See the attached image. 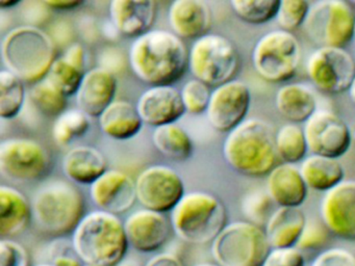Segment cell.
I'll use <instances>...</instances> for the list:
<instances>
[{
  "instance_id": "obj_1",
  "label": "cell",
  "mask_w": 355,
  "mask_h": 266,
  "mask_svg": "<svg viewBox=\"0 0 355 266\" xmlns=\"http://www.w3.org/2000/svg\"><path fill=\"white\" fill-rule=\"evenodd\" d=\"M130 69L142 82L172 85L189 66L186 44L172 31L153 29L134 39L128 53Z\"/></svg>"
},
{
  "instance_id": "obj_2",
  "label": "cell",
  "mask_w": 355,
  "mask_h": 266,
  "mask_svg": "<svg viewBox=\"0 0 355 266\" xmlns=\"http://www.w3.org/2000/svg\"><path fill=\"white\" fill-rule=\"evenodd\" d=\"M222 152L234 172L250 178L267 177L277 166L275 133L261 118H247L227 133Z\"/></svg>"
},
{
  "instance_id": "obj_3",
  "label": "cell",
  "mask_w": 355,
  "mask_h": 266,
  "mask_svg": "<svg viewBox=\"0 0 355 266\" xmlns=\"http://www.w3.org/2000/svg\"><path fill=\"white\" fill-rule=\"evenodd\" d=\"M128 247L124 222L101 209L87 213L72 233V249L86 265L117 266Z\"/></svg>"
},
{
  "instance_id": "obj_4",
  "label": "cell",
  "mask_w": 355,
  "mask_h": 266,
  "mask_svg": "<svg viewBox=\"0 0 355 266\" xmlns=\"http://www.w3.org/2000/svg\"><path fill=\"white\" fill-rule=\"evenodd\" d=\"M31 205L35 227L49 237L72 234L86 215L82 191L63 179H53L41 185L33 195Z\"/></svg>"
},
{
  "instance_id": "obj_5",
  "label": "cell",
  "mask_w": 355,
  "mask_h": 266,
  "mask_svg": "<svg viewBox=\"0 0 355 266\" xmlns=\"http://www.w3.org/2000/svg\"><path fill=\"white\" fill-rule=\"evenodd\" d=\"M57 57L51 35L34 25L12 29L1 42L3 64L26 83L44 79Z\"/></svg>"
},
{
  "instance_id": "obj_6",
  "label": "cell",
  "mask_w": 355,
  "mask_h": 266,
  "mask_svg": "<svg viewBox=\"0 0 355 266\" xmlns=\"http://www.w3.org/2000/svg\"><path fill=\"white\" fill-rule=\"evenodd\" d=\"M170 222L176 236L184 242L207 245L227 226V211L213 193L191 191L173 208Z\"/></svg>"
},
{
  "instance_id": "obj_7",
  "label": "cell",
  "mask_w": 355,
  "mask_h": 266,
  "mask_svg": "<svg viewBox=\"0 0 355 266\" xmlns=\"http://www.w3.org/2000/svg\"><path fill=\"white\" fill-rule=\"evenodd\" d=\"M240 66V54L234 44L218 33L199 37L189 50L190 72L209 87L234 80Z\"/></svg>"
},
{
  "instance_id": "obj_8",
  "label": "cell",
  "mask_w": 355,
  "mask_h": 266,
  "mask_svg": "<svg viewBox=\"0 0 355 266\" xmlns=\"http://www.w3.org/2000/svg\"><path fill=\"white\" fill-rule=\"evenodd\" d=\"M271 251L265 229L248 220L230 222L211 242L220 266H261Z\"/></svg>"
},
{
  "instance_id": "obj_9",
  "label": "cell",
  "mask_w": 355,
  "mask_h": 266,
  "mask_svg": "<svg viewBox=\"0 0 355 266\" xmlns=\"http://www.w3.org/2000/svg\"><path fill=\"white\" fill-rule=\"evenodd\" d=\"M253 69L267 82L282 83L296 76L301 47L296 35L275 29L261 35L251 52Z\"/></svg>"
},
{
  "instance_id": "obj_10",
  "label": "cell",
  "mask_w": 355,
  "mask_h": 266,
  "mask_svg": "<svg viewBox=\"0 0 355 266\" xmlns=\"http://www.w3.org/2000/svg\"><path fill=\"white\" fill-rule=\"evenodd\" d=\"M354 8L344 0H321L311 4L303 28L320 47L345 48L353 41Z\"/></svg>"
},
{
  "instance_id": "obj_11",
  "label": "cell",
  "mask_w": 355,
  "mask_h": 266,
  "mask_svg": "<svg viewBox=\"0 0 355 266\" xmlns=\"http://www.w3.org/2000/svg\"><path fill=\"white\" fill-rule=\"evenodd\" d=\"M51 166V154L34 139H8L0 143V172L9 180L19 183L41 180Z\"/></svg>"
},
{
  "instance_id": "obj_12",
  "label": "cell",
  "mask_w": 355,
  "mask_h": 266,
  "mask_svg": "<svg viewBox=\"0 0 355 266\" xmlns=\"http://www.w3.org/2000/svg\"><path fill=\"white\" fill-rule=\"evenodd\" d=\"M306 74L326 95L348 91L355 78V58L345 48H317L307 58Z\"/></svg>"
},
{
  "instance_id": "obj_13",
  "label": "cell",
  "mask_w": 355,
  "mask_h": 266,
  "mask_svg": "<svg viewBox=\"0 0 355 266\" xmlns=\"http://www.w3.org/2000/svg\"><path fill=\"white\" fill-rule=\"evenodd\" d=\"M137 201L146 209L171 212L182 199L184 183L175 170L164 164L148 166L136 179Z\"/></svg>"
},
{
  "instance_id": "obj_14",
  "label": "cell",
  "mask_w": 355,
  "mask_h": 266,
  "mask_svg": "<svg viewBox=\"0 0 355 266\" xmlns=\"http://www.w3.org/2000/svg\"><path fill=\"white\" fill-rule=\"evenodd\" d=\"M311 154L325 157H343L352 145V131L334 112L318 109L303 126Z\"/></svg>"
},
{
  "instance_id": "obj_15",
  "label": "cell",
  "mask_w": 355,
  "mask_h": 266,
  "mask_svg": "<svg viewBox=\"0 0 355 266\" xmlns=\"http://www.w3.org/2000/svg\"><path fill=\"white\" fill-rule=\"evenodd\" d=\"M251 105V91L241 80L215 87L207 109L209 125L218 132L230 133L247 120Z\"/></svg>"
},
{
  "instance_id": "obj_16",
  "label": "cell",
  "mask_w": 355,
  "mask_h": 266,
  "mask_svg": "<svg viewBox=\"0 0 355 266\" xmlns=\"http://www.w3.org/2000/svg\"><path fill=\"white\" fill-rule=\"evenodd\" d=\"M320 218L334 236L355 240V180H344L325 193Z\"/></svg>"
},
{
  "instance_id": "obj_17",
  "label": "cell",
  "mask_w": 355,
  "mask_h": 266,
  "mask_svg": "<svg viewBox=\"0 0 355 266\" xmlns=\"http://www.w3.org/2000/svg\"><path fill=\"white\" fill-rule=\"evenodd\" d=\"M124 228L130 247L140 253L150 254L167 243L172 227L164 213L142 208L128 216Z\"/></svg>"
},
{
  "instance_id": "obj_18",
  "label": "cell",
  "mask_w": 355,
  "mask_h": 266,
  "mask_svg": "<svg viewBox=\"0 0 355 266\" xmlns=\"http://www.w3.org/2000/svg\"><path fill=\"white\" fill-rule=\"evenodd\" d=\"M90 197L103 211L124 213L136 203V181L121 170H107L90 185Z\"/></svg>"
},
{
  "instance_id": "obj_19",
  "label": "cell",
  "mask_w": 355,
  "mask_h": 266,
  "mask_svg": "<svg viewBox=\"0 0 355 266\" xmlns=\"http://www.w3.org/2000/svg\"><path fill=\"white\" fill-rule=\"evenodd\" d=\"M137 110L144 124L157 127L174 124L184 114L182 94L173 85H155L139 97Z\"/></svg>"
},
{
  "instance_id": "obj_20",
  "label": "cell",
  "mask_w": 355,
  "mask_h": 266,
  "mask_svg": "<svg viewBox=\"0 0 355 266\" xmlns=\"http://www.w3.org/2000/svg\"><path fill=\"white\" fill-rule=\"evenodd\" d=\"M118 83L115 74L97 66L87 71L76 91L78 108L90 118H99L105 108L115 101Z\"/></svg>"
},
{
  "instance_id": "obj_21",
  "label": "cell",
  "mask_w": 355,
  "mask_h": 266,
  "mask_svg": "<svg viewBox=\"0 0 355 266\" xmlns=\"http://www.w3.org/2000/svg\"><path fill=\"white\" fill-rule=\"evenodd\" d=\"M109 12L112 23L120 35L137 39L151 30L157 16V2L155 0H112Z\"/></svg>"
},
{
  "instance_id": "obj_22",
  "label": "cell",
  "mask_w": 355,
  "mask_h": 266,
  "mask_svg": "<svg viewBox=\"0 0 355 266\" xmlns=\"http://www.w3.org/2000/svg\"><path fill=\"white\" fill-rule=\"evenodd\" d=\"M172 33L180 39H199L209 33L213 23L211 8L203 0H175L168 12Z\"/></svg>"
},
{
  "instance_id": "obj_23",
  "label": "cell",
  "mask_w": 355,
  "mask_h": 266,
  "mask_svg": "<svg viewBox=\"0 0 355 266\" xmlns=\"http://www.w3.org/2000/svg\"><path fill=\"white\" fill-rule=\"evenodd\" d=\"M309 187L295 164H277L267 176V193L277 207L300 208Z\"/></svg>"
},
{
  "instance_id": "obj_24",
  "label": "cell",
  "mask_w": 355,
  "mask_h": 266,
  "mask_svg": "<svg viewBox=\"0 0 355 266\" xmlns=\"http://www.w3.org/2000/svg\"><path fill=\"white\" fill-rule=\"evenodd\" d=\"M33 220L32 205L15 187L0 185V236L11 239L21 234Z\"/></svg>"
},
{
  "instance_id": "obj_25",
  "label": "cell",
  "mask_w": 355,
  "mask_h": 266,
  "mask_svg": "<svg viewBox=\"0 0 355 266\" xmlns=\"http://www.w3.org/2000/svg\"><path fill=\"white\" fill-rule=\"evenodd\" d=\"M86 74V51L80 43L68 46L61 56L51 66L49 79L55 87L67 97L76 95Z\"/></svg>"
},
{
  "instance_id": "obj_26",
  "label": "cell",
  "mask_w": 355,
  "mask_h": 266,
  "mask_svg": "<svg viewBox=\"0 0 355 266\" xmlns=\"http://www.w3.org/2000/svg\"><path fill=\"white\" fill-rule=\"evenodd\" d=\"M63 172L71 182L91 185L107 170L103 154L91 145H78L64 156Z\"/></svg>"
},
{
  "instance_id": "obj_27",
  "label": "cell",
  "mask_w": 355,
  "mask_h": 266,
  "mask_svg": "<svg viewBox=\"0 0 355 266\" xmlns=\"http://www.w3.org/2000/svg\"><path fill=\"white\" fill-rule=\"evenodd\" d=\"M307 218L300 208L277 207L265 227L271 249L297 247Z\"/></svg>"
},
{
  "instance_id": "obj_28",
  "label": "cell",
  "mask_w": 355,
  "mask_h": 266,
  "mask_svg": "<svg viewBox=\"0 0 355 266\" xmlns=\"http://www.w3.org/2000/svg\"><path fill=\"white\" fill-rule=\"evenodd\" d=\"M275 106L280 116L293 124H304L318 110L317 98L307 85L288 83L279 87Z\"/></svg>"
},
{
  "instance_id": "obj_29",
  "label": "cell",
  "mask_w": 355,
  "mask_h": 266,
  "mask_svg": "<svg viewBox=\"0 0 355 266\" xmlns=\"http://www.w3.org/2000/svg\"><path fill=\"white\" fill-rule=\"evenodd\" d=\"M98 122L101 130L116 141L132 139L144 124L136 106L125 100L112 102L99 116Z\"/></svg>"
},
{
  "instance_id": "obj_30",
  "label": "cell",
  "mask_w": 355,
  "mask_h": 266,
  "mask_svg": "<svg viewBox=\"0 0 355 266\" xmlns=\"http://www.w3.org/2000/svg\"><path fill=\"white\" fill-rule=\"evenodd\" d=\"M309 189L327 193L344 181L345 168L340 160L325 156H306L299 166Z\"/></svg>"
},
{
  "instance_id": "obj_31",
  "label": "cell",
  "mask_w": 355,
  "mask_h": 266,
  "mask_svg": "<svg viewBox=\"0 0 355 266\" xmlns=\"http://www.w3.org/2000/svg\"><path fill=\"white\" fill-rule=\"evenodd\" d=\"M153 141L157 151L174 161L189 159L194 150V143L189 133L175 123L155 128Z\"/></svg>"
},
{
  "instance_id": "obj_32",
  "label": "cell",
  "mask_w": 355,
  "mask_h": 266,
  "mask_svg": "<svg viewBox=\"0 0 355 266\" xmlns=\"http://www.w3.org/2000/svg\"><path fill=\"white\" fill-rule=\"evenodd\" d=\"M275 147L278 158L284 163L302 162L309 151L303 127L293 123L280 127L275 133Z\"/></svg>"
},
{
  "instance_id": "obj_33",
  "label": "cell",
  "mask_w": 355,
  "mask_h": 266,
  "mask_svg": "<svg viewBox=\"0 0 355 266\" xmlns=\"http://www.w3.org/2000/svg\"><path fill=\"white\" fill-rule=\"evenodd\" d=\"M26 87L17 75L8 69L0 71V116L12 120L21 112L26 101Z\"/></svg>"
},
{
  "instance_id": "obj_34",
  "label": "cell",
  "mask_w": 355,
  "mask_h": 266,
  "mask_svg": "<svg viewBox=\"0 0 355 266\" xmlns=\"http://www.w3.org/2000/svg\"><path fill=\"white\" fill-rule=\"evenodd\" d=\"M90 127V116L80 108L67 109L55 118L53 137L58 145L66 147L84 136Z\"/></svg>"
},
{
  "instance_id": "obj_35",
  "label": "cell",
  "mask_w": 355,
  "mask_h": 266,
  "mask_svg": "<svg viewBox=\"0 0 355 266\" xmlns=\"http://www.w3.org/2000/svg\"><path fill=\"white\" fill-rule=\"evenodd\" d=\"M30 97L35 107L49 118H58L67 110V96L62 93L47 78L33 85Z\"/></svg>"
},
{
  "instance_id": "obj_36",
  "label": "cell",
  "mask_w": 355,
  "mask_h": 266,
  "mask_svg": "<svg viewBox=\"0 0 355 266\" xmlns=\"http://www.w3.org/2000/svg\"><path fill=\"white\" fill-rule=\"evenodd\" d=\"M232 12L248 24L261 25L277 16L280 0H230Z\"/></svg>"
},
{
  "instance_id": "obj_37",
  "label": "cell",
  "mask_w": 355,
  "mask_h": 266,
  "mask_svg": "<svg viewBox=\"0 0 355 266\" xmlns=\"http://www.w3.org/2000/svg\"><path fill=\"white\" fill-rule=\"evenodd\" d=\"M275 203L267 190H253L243 197L241 209L248 222L265 229L272 214L275 211Z\"/></svg>"
},
{
  "instance_id": "obj_38",
  "label": "cell",
  "mask_w": 355,
  "mask_h": 266,
  "mask_svg": "<svg viewBox=\"0 0 355 266\" xmlns=\"http://www.w3.org/2000/svg\"><path fill=\"white\" fill-rule=\"evenodd\" d=\"M311 4L306 0H280L276 21L282 30H296L299 27H303Z\"/></svg>"
},
{
  "instance_id": "obj_39",
  "label": "cell",
  "mask_w": 355,
  "mask_h": 266,
  "mask_svg": "<svg viewBox=\"0 0 355 266\" xmlns=\"http://www.w3.org/2000/svg\"><path fill=\"white\" fill-rule=\"evenodd\" d=\"M180 94L187 112L200 114L207 112L211 95L209 85L198 79H190L184 83Z\"/></svg>"
},
{
  "instance_id": "obj_40",
  "label": "cell",
  "mask_w": 355,
  "mask_h": 266,
  "mask_svg": "<svg viewBox=\"0 0 355 266\" xmlns=\"http://www.w3.org/2000/svg\"><path fill=\"white\" fill-rule=\"evenodd\" d=\"M0 266H32L28 249L12 239H0Z\"/></svg>"
},
{
  "instance_id": "obj_41",
  "label": "cell",
  "mask_w": 355,
  "mask_h": 266,
  "mask_svg": "<svg viewBox=\"0 0 355 266\" xmlns=\"http://www.w3.org/2000/svg\"><path fill=\"white\" fill-rule=\"evenodd\" d=\"M329 237V231L327 230L323 222L307 220L304 231L297 243V247L301 251H315L321 249Z\"/></svg>"
},
{
  "instance_id": "obj_42",
  "label": "cell",
  "mask_w": 355,
  "mask_h": 266,
  "mask_svg": "<svg viewBox=\"0 0 355 266\" xmlns=\"http://www.w3.org/2000/svg\"><path fill=\"white\" fill-rule=\"evenodd\" d=\"M261 266H306V260L297 247L271 249Z\"/></svg>"
},
{
  "instance_id": "obj_43",
  "label": "cell",
  "mask_w": 355,
  "mask_h": 266,
  "mask_svg": "<svg viewBox=\"0 0 355 266\" xmlns=\"http://www.w3.org/2000/svg\"><path fill=\"white\" fill-rule=\"evenodd\" d=\"M311 266H355V256L344 247H330L318 254Z\"/></svg>"
},
{
  "instance_id": "obj_44",
  "label": "cell",
  "mask_w": 355,
  "mask_h": 266,
  "mask_svg": "<svg viewBox=\"0 0 355 266\" xmlns=\"http://www.w3.org/2000/svg\"><path fill=\"white\" fill-rule=\"evenodd\" d=\"M144 266H184L182 259L171 253H161L153 256Z\"/></svg>"
},
{
  "instance_id": "obj_45",
  "label": "cell",
  "mask_w": 355,
  "mask_h": 266,
  "mask_svg": "<svg viewBox=\"0 0 355 266\" xmlns=\"http://www.w3.org/2000/svg\"><path fill=\"white\" fill-rule=\"evenodd\" d=\"M45 6L51 10H73L80 8L84 6V0H45Z\"/></svg>"
},
{
  "instance_id": "obj_46",
  "label": "cell",
  "mask_w": 355,
  "mask_h": 266,
  "mask_svg": "<svg viewBox=\"0 0 355 266\" xmlns=\"http://www.w3.org/2000/svg\"><path fill=\"white\" fill-rule=\"evenodd\" d=\"M55 266H86L82 259L76 255V251L71 253H61L53 258V263Z\"/></svg>"
},
{
  "instance_id": "obj_47",
  "label": "cell",
  "mask_w": 355,
  "mask_h": 266,
  "mask_svg": "<svg viewBox=\"0 0 355 266\" xmlns=\"http://www.w3.org/2000/svg\"><path fill=\"white\" fill-rule=\"evenodd\" d=\"M20 0H0V8H12L20 3Z\"/></svg>"
},
{
  "instance_id": "obj_48",
  "label": "cell",
  "mask_w": 355,
  "mask_h": 266,
  "mask_svg": "<svg viewBox=\"0 0 355 266\" xmlns=\"http://www.w3.org/2000/svg\"><path fill=\"white\" fill-rule=\"evenodd\" d=\"M349 98H350L351 102L353 105L355 106V78L354 80L351 83L350 87L348 89Z\"/></svg>"
},
{
  "instance_id": "obj_49",
  "label": "cell",
  "mask_w": 355,
  "mask_h": 266,
  "mask_svg": "<svg viewBox=\"0 0 355 266\" xmlns=\"http://www.w3.org/2000/svg\"><path fill=\"white\" fill-rule=\"evenodd\" d=\"M117 266H140V264L137 263L136 261H132V260L124 259L123 261L118 264Z\"/></svg>"
},
{
  "instance_id": "obj_50",
  "label": "cell",
  "mask_w": 355,
  "mask_h": 266,
  "mask_svg": "<svg viewBox=\"0 0 355 266\" xmlns=\"http://www.w3.org/2000/svg\"><path fill=\"white\" fill-rule=\"evenodd\" d=\"M194 266H220L217 263H211V262H203V263L196 264Z\"/></svg>"
},
{
  "instance_id": "obj_51",
  "label": "cell",
  "mask_w": 355,
  "mask_h": 266,
  "mask_svg": "<svg viewBox=\"0 0 355 266\" xmlns=\"http://www.w3.org/2000/svg\"><path fill=\"white\" fill-rule=\"evenodd\" d=\"M35 266H55L53 264L51 263H41V264H37V265Z\"/></svg>"
},
{
  "instance_id": "obj_52",
  "label": "cell",
  "mask_w": 355,
  "mask_h": 266,
  "mask_svg": "<svg viewBox=\"0 0 355 266\" xmlns=\"http://www.w3.org/2000/svg\"><path fill=\"white\" fill-rule=\"evenodd\" d=\"M348 2L353 8H355V0H348Z\"/></svg>"
},
{
  "instance_id": "obj_53",
  "label": "cell",
  "mask_w": 355,
  "mask_h": 266,
  "mask_svg": "<svg viewBox=\"0 0 355 266\" xmlns=\"http://www.w3.org/2000/svg\"><path fill=\"white\" fill-rule=\"evenodd\" d=\"M352 141H353V143H354V145H355V127H354V129H353V131H352Z\"/></svg>"
},
{
  "instance_id": "obj_54",
  "label": "cell",
  "mask_w": 355,
  "mask_h": 266,
  "mask_svg": "<svg viewBox=\"0 0 355 266\" xmlns=\"http://www.w3.org/2000/svg\"><path fill=\"white\" fill-rule=\"evenodd\" d=\"M353 42L355 43V24H354V31H353Z\"/></svg>"
},
{
  "instance_id": "obj_55",
  "label": "cell",
  "mask_w": 355,
  "mask_h": 266,
  "mask_svg": "<svg viewBox=\"0 0 355 266\" xmlns=\"http://www.w3.org/2000/svg\"><path fill=\"white\" fill-rule=\"evenodd\" d=\"M86 266H96V265H86Z\"/></svg>"
}]
</instances>
